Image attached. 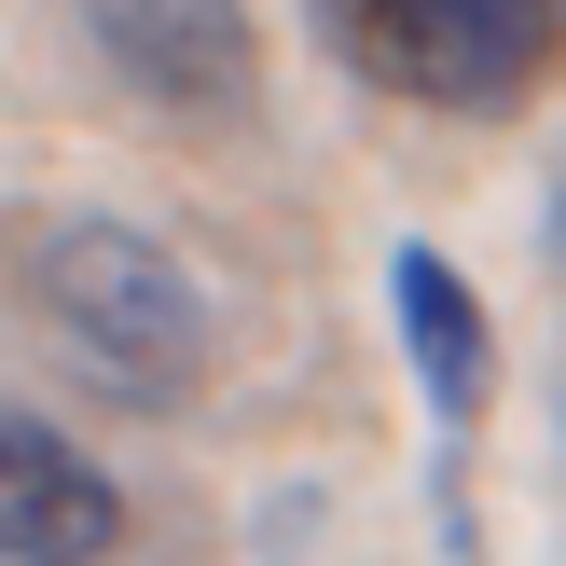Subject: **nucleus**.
<instances>
[{
    "label": "nucleus",
    "instance_id": "f257e3e1",
    "mask_svg": "<svg viewBox=\"0 0 566 566\" xmlns=\"http://www.w3.org/2000/svg\"><path fill=\"white\" fill-rule=\"evenodd\" d=\"M28 291H42L55 346H70L111 401H138V415H180L193 387H208V359H221V318H208V291H193V263L166 235H138V221H55L42 263H28Z\"/></svg>",
    "mask_w": 566,
    "mask_h": 566
},
{
    "label": "nucleus",
    "instance_id": "f03ea898",
    "mask_svg": "<svg viewBox=\"0 0 566 566\" xmlns=\"http://www.w3.org/2000/svg\"><path fill=\"white\" fill-rule=\"evenodd\" d=\"M318 42L374 97L415 111H525L566 70V0H318Z\"/></svg>",
    "mask_w": 566,
    "mask_h": 566
},
{
    "label": "nucleus",
    "instance_id": "7ed1b4c3",
    "mask_svg": "<svg viewBox=\"0 0 566 566\" xmlns=\"http://www.w3.org/2000/svg\"><path fill=\"white\" fill-rule=\"evenodd\" d=\"M97 55L180 125H235L263 97V42H249V0H97Z\"/></svg>",
    "mask_w": 566,
    "mask_h": 566
},
{
    "label": "nucleus",
    "instance_id": "20e7f679",
    "mask_svg": "<svg viewBox=\"0 0 566 566\" xmlns=\"http://www.w3.org/2000/svg\"><path fill=\"white\" fill-rule=\"evenodd\" d=\"M125 539V497L42 415H0V566H97Z\"/></svg>",
    "mask_w": 566,
    "mask_h": 566
},
{
    "label": "nucleus",
    "instance_id": "39448f33",
    "mask_svg": "<svg viewBox=\"0 0 566 566\" xmlns=\"http://www.w3.org/2000/svg\"><path fill=\"white\" fill-rule=\"evenodd\" d=\"M387 318H401V359L429 387V415L470 429L484 415V304H470V276L442 249H387Z\"/></svg>",
    "mask_w": 566,
    "mask_h": 566
},
{
    "label": "nucleus",
    "instance_id": "423d86ee",
    "mask_svg": "<svg viewBox=\"0 0 566 566\" xmlns=\"http://www.w3.org/2000/svg\"><path fill=\"white\" fill-rule=\"evenodd\" d=\"M553 249H566V166H553Z\"/></svg>",
    "mask_w": 566,
    "mask_h": 566
}]
</instances>
